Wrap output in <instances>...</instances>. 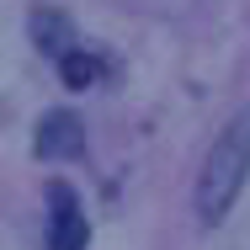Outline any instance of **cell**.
<instances>
[{"instance_id":"obj_1","label":"cell","mask_w":250,"mask_h":250,"mask_svg":"<svg viewBox=\"0 0 250 250\" xmlns=\"http://www.w3.org/2000/svg\"><path fill=\"white\" fill-rule=\"evenodd\" d=\"M245 181H250V106H240L224 123V133L213 139V149H208V160L197 170V218L208 229L229 218V208L240 202Z\"/></svg>"},{"instance_id":"obj_2","label":"cell","mask_w":250,"mask_h":250,"mask_svg":"<svg viewBox=\"0 0 250 250\" xmlns=\"http://www.w3.org/2000/svg\"><path fill=\"white\" fill-rule=\"evenodd\" d=\"M85 240H91V229H85L75 192L64 181H48V245L43 250H85Z\"/></svg>"},{"instance_id":"obj_3","label":"cell","mask_w":250,"mask_h":250,"mask_svg":"<svg viewBox=\"0 0 250 250\" xmlns=\"http://www.w3.org/2000/svg\"><path fill=\"white\" fill-rule=\"evenodd\" d=\"M38 160H80L85 154V128L75 112H48L38 123V139H32Z\"/></svg>"},{"instance_id":"obj_4","label":"cell","mask_w":250,"mask_h":250,"mask_svg":"<svg viewBox=\"0 0 250 250\" xmlns=\"http://www.w3.org/2000/svg\"><path fill=\"white\" fill-rule=\"evenodd\" d=\"M27 27H32V43L48 53V59L75 48V21H69L64 11H53V5H38V11L27 16Z\"/></svg>"},{"instance_id":"obj_5","label":"cell","mask_w":250,"mask_h":250,"mask_svg":"<svg viewBox=\"0 0 250 250\" xmlns=\"http://www.w3.org/2000/svg\"><path fill=\"white\" fill-rule=\"evenodd\" d=\"M59 75H64V85H69V91H91V85L101 80V59L75 43L69 53H59Z\"/></svg>"}]
</instances>
